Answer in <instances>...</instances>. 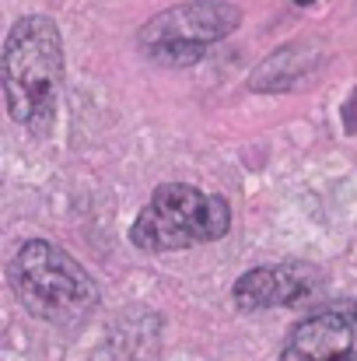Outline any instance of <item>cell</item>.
Masks as SVG:
<instances>
[{
	"label": "cell",
	"mask_w": 357,
	"mask_h": 361,
	"mask_svg": "<svg viewBox=\"0 0 357 361\" xmlns=\"http://www.w3.org/2000/svg\"><path fill=\"white\" fill-rule=\"evenodd\" d=\"M344 120L351 126V133H357V92L351 95V102H347V109H344Z\"/></svg>",
	"instance_id": "7"
},
{
	"label": "cell",
	"mask_w": 357,
	"mask_h": 361,
	"mask_svg": "<svg viewBox=\"0 0 357 361\" xmlns=\"http://www.w3.org/2000/svg\"><path fill=\"white\" fill-rule=\"evenodd\" d=\"M294 4H298V7H308V4H315V0H294Z\"/></svg>",
	"instance_id": "8"
},
{
	"label": "cell",
	"mask_w": 357,
	"mask_h": 361,
	"mask_svg": "<svg viewBox=\"0 0 357 361\" xmlns=\"http://www.w3.org/2000/svg\"><path fill=\"white\" fill-rule=\"evenodd\" d=\"M232 207L225 197L189 183L158 186L151 204L130 225V242L144 252H172L228 235Z\"/></svg>",
	"instance_id": "3"
},
{
	"label": "cell",
	"mask_w": 357,
	"mask_h": 361,
	"mask_svg": "<svg viewBox=\"0 0 357 361\" xmlns=\"http://www.w3.org/2000/svg\"><path fill=\"white\" fill-rule=\"evenodd\" d=\"M63 81V35L53 18H21L4 42V99L11 120L46 133L56 120Z\"/></svg>",
	"instance_id": "1"
},
{
	"label": "cell",
	"mask_w": 357,
	"mask_h": 361,
	"mask_svg": "<svg viewBox=\"0 0 357 361\" xmlns=\"http://www.w3.org/2000/svg\"><path fill=\"white\" fill-rule=\"evenodd\" d=\"M242 21V11L225 0H193L154 14L140 28V49L165 67H189L203 53L228 39Z\"/></svg>",
	"instance_id": "4"
},
{
	"label": "cell",
	"mask_w": 357,
	"mask_h": 361,
	"mask_svg": "<svg viewBox=\"0 0 357 361\" xmlns=\"http://www.w3.org/2000/svg\"><path fill=\"white\" fill-rule=\"evenodd\" d=\"M319 270L305 263H266L256 270H245L235 281V305L245 312L256 309H277V305H294L308 295L319 291Z\"/></svg>",
	"instance_id": "6"
},
{
	"label": "cell",
	"mask_w": 357,
	"mask_h": 361,
	"mask_svg": "<svg viewBox=\"0 0 357 361\" xmlns=\"http://www.w3.org/2000/svg\"><path fill=\"white\" fill-rule=\"evenodd\" d=\"M11 288L32 316L53 326H77L99 305V284L92 274L70 252L46 239L25 242L14 252Z\"/></svg>",
	"instance_id": "2"
},
{
	"label": "cell",
	"mask_w": 357,
	"mask_h": 361,
	"mask_svg": "<svg viewBox=\"0 0 357 361\" xmlns=\"http://www.w3.org/2000/svg\"><path fill=\"white\" fill-rule=\"evenodd\" d=\"M280 361H357V302H340L301 319L287 334Z\"/></svg>",
	"instance_id": "5"
}]
</instances>
